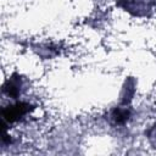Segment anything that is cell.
<instances>
[{"mask_svg":"<svg viewBox=\"0 0 156 156\" xmlns=\"http://www.w3.org/2000/svg\"><path fill=\"white\" fill-rule=\"evenodd\" d=\"M28 107H29V105L23 104V102L16 104V105H11V106H9V107H6L4 110V112H2L4 118L7 119L9 122H15V121L20 119L29 110Z\"/></svg>","mask_w":156,"mask_h":156,"instance_id":"6da1fadb","label":"cell"},{"mask_svg":"<svg viewBox=\"0 0 156 156\" xmlns=\"http://www.w3.org/2000/svg\"><path fill=\"white\" fill-rule=\"evenodd\" d=\"M112 117H113V119H115L117 123H123V122L127 121V118H128V111L117 110V111L113 112Z\"/></svg>","mask_w":156,"mask_h":156,"instance_id":"7a4b0ae2","label":"cell"}]
</instances>
